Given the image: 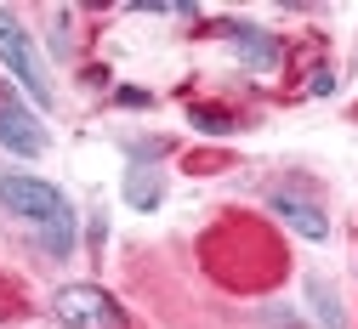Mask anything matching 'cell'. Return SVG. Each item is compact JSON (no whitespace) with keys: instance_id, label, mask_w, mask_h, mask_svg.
Segmentation results:
<instances>
[{"instance_id":"6da1fadb","label":"cell","mask_w":358,"mask_h":329,"mask_svg":"<svg viewBox=\"0 0 358 329\" xmlns=\"http://www.w3.org/2000/svg\"><path fill=\"white\" fill-rule=\"evenodd\" d=\"M0 210H12L17 221L40 227L52 256H69L74 250V205L57 182L46 176H23V170H0Z\"/></svg>"},{"instance_id":"7a4b0ae2","label":"cell","mask_w":358,"mask_h":329,"mask_svg":"<svg viewBox=\"0 0 358 329\" xmlns=\"http://www.w3.org/2000/svg\"><path fill=\"white\" fill-rule=\"evenodd\" d=\"M0 68L12 74V85L23 91L34 108H52V103H57L52 74H46V63H40L29 29H23V23H17V12H6V6H0Z\"/></svg>"},{"instance_id":"3957f363","label":"cell","mask_w":358,"mask_h":329,"mask_svg":"<svg viewBox=\"0 0 358 329\" xmlns=\"http://www.w3.org/2000/svg\"><path fill=\"white\" fill-rule=\"evenodd\" d=\"M52 312H57L69 329H131L125 307H120L108 290H97V284H63V290L52 295Z\"/></svg>"},{"instance_id":"277c9868","label":"cell","mask_w":358,"mask_h":329,"mask_svg":"<svg viewBox=\"0 0 358 329\" xmlns=\"http://www.w3.org/2000/svg\"><path fill=\"white\" fill-rule=\"evenodd\" d=\"M0 148L17 159H40L46 154V125H40L12 91H0Z\"/></svg>"},{"instance_id":"5b68a950","label":"cell","mask_w":358,"mask_h":329,"mask_svg":"<svg viewBox=\"0 0 358 329\" xmlns=\"http://www.w3.org/2000/svg\"><path fill=\"white\" fill-rule=\"evenodd\" d=\"M267 210H273L285 227H296L301 239H313V244H324V239H330V216L313 205V199H296V193H285V187H279V193L267 199Z\"/></svg>"},{"instance_id":"8992f818","label":"cell","mask_w":358,"mask_h":329,"mask_svg":"<svg viewBox=\"0 0 358 329\" xmlns=\"http://www.w3.org/2000/svg\"><path fill=\"white\" fill-rule=\"evenodd\" d=\"M234 57H239L245 68L267 74V68H279V40L262 34V29H234Z\"/></svg>"},{"instance_id":"52a82bcc","label":"cell","mask_w":358,"mask_h":329,"mask_svg":"<svg viewBox=\"0 0 358 329\" xmlns=\"http://www.w3.org/2000/svg\"><path fill=\"white\" fill-rule=\"evenodd\" d=\"M159 199H165V182H159V170H148V165H131V170H125V205H131V210H159Z\"/></svg>"},{"instance_id":"ba28073f","label":"cell","mask_w":358,"mask_h":329,"mask_svg":"<svg viewBox=\"0 0 358 329\" xmlns=\"http://www.w3.org/2000/svg\"><path fill=\"white\" fill-rule=\"evenodd\" d=\"M307 301H313V312H319L324 329H347V312H341V301H336V290L324 278H307Z\"/></svg>"},{"instance_id":"9c48e42d","label":"cell","mask_w":358,"mask_h":329,"mask_svg":"<svg viewBox=\"0 0 358 329\" xmlns=\"http://www.w3.org/2000/svg\"><path fill=\"white\" fill-rule=\"evenodd\" d=\"M188 119H194V131H210V136H222V131H234V114H222V108H194Z\"/></svg>"},{"instance_id":"30bf717a","label":"cell","mask_w":358,"mask_h":329,"mask_svg":"<svg viewBox=\"0 0 358 329\" xmlns=\"http://www.w3.org/2000/svg\"><path fill=\"white\" fill-rule=\"evenodd\" d=\"M307 91H313V97H330V91H336V74H330V68H313Z\"/></svg>"},{"instance_id":"8fae6325","label":"cell","mask_w":358,"mask_h":329,"mask_svg":"<svg viewBox=\"0 0 358 329\" xmlns=\"http://www.w3.org/2000/svg\"><path fill=\"white\" fill-rule=\"evenodd\" d=\"M114 97H120L125 108H148V91H137V85H120V91H114Z\"/></svg>"}]
</instances>
